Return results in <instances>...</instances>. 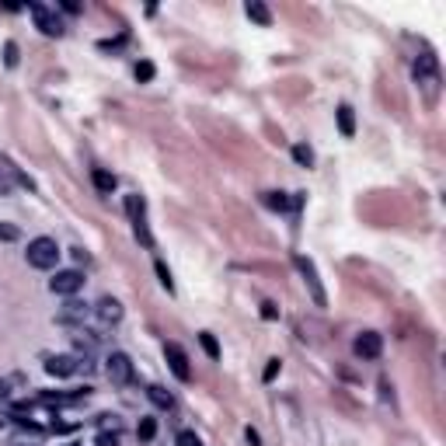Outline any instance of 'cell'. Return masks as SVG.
I'll list each match as a JSON object with an SVG mask.
<instances>
[{
  "label": "cell",
  "mask_w": 446,
  "mask_h": 446,
  "mask_svg": "<svg viewBox=\"0 0 446 446\" xmlns=\"http://www.w3.org/2000/svg\"><path fill=\"white\" fill-rule=\"evenodd\" d=\"M25 258H28V265L32 269H56V262H60V245L53 241V238H35V241H28V251H25Z\"/></svg>",
  "instance_id": "obj_1"
},
{
  "label": "cell",
  "mask_w": 446,
  "mask_h": 446,
  "mask_svg": "<svg viewBox=\"0 0 446 446\" xmlns=\"http://www.w3.org/2000/svg\"><path fill=\"white\" fill-rule=\"evenodd\" d=\"M28 11H32V18H35V28H39L42 35H49V39H60V35H67V25H63V18H60L53 8H46V4H28Z\"/></svg>",
  "instance_id": "obj_2"
},
{
  "label": "cell",
  "mask_w": 446,
  "mask_h": 446,
  "mask_svg": "<svg viewBox=\"0 0 446 446\" xmlns=\"http://www.w3.org/2000/svg\"><path fill=\"white\" fill-rule=\"evenodd\" d=\"M293 265L300 269V276H304V283H307V290H311V300H314L317 307H328V293H324V286H321V279H317L314 262H311L307 255H293Z\"/></svg>",
  "instance_id": "obj_3"
},
{
  "label": "cell",
  "mask_w": 446,
  "mask_h": 446,
  "mask_svg": "<svg viewBox=\"0 0 446 446\" xmlns=\"http://www.w3.org/2000/svg\"><path fill=\"white\" fill-rule=\"evenodd\" d=\"M411 74H415V81L429 91V98L436 94V81H439V67H436V56L432 53H422L418 60H415V67H411Z\"/></svg>",
  "instance_id": "obj_4"
},
{
  "label": "cell",
  "mask_w": 446,
  "mask_h": 446,
  "mask_svg": "<svg viewBox=\"0 0 446 446\" xmlns=\"http://www.w3.org/2000/svg\"><path fill=\"white\" fill-rule=\"evenodd\" d=\"M105 373H108L112 383L126 387V383L133 380V359H129L126 352H112V356L105 359Z\"/></svg>",
  "instance_id": "obj_5"
},
{
  "label": "cell",
  "mask_w": 446,
  "mask_h": 446,
  "mask_svg": "<svg viewBox=\"0 0 446 446\" xmlns=\"http://www.w3.org/2000/svg\"><path fill=\"white\" fill-rule=\"evenodd\" d=\"M81 286H84V272H77V269H63V272H56L49 279V290L56 297H74Z\"/></svg>",
  "instance_id": "obj_6"
},
{
  "label": "cell",
  "mask_w": 446,
  "mask_h": 446,
  "mask_svg": "<svg viewBox=\"0 0 446 446\" xmlns=\"http://www.w3.org/2000/svg\"><path fill=\"white\" fill-rule=\"evenodd\" d=\"M164 356H167V366H171V373H174L181 383H188V380H192V366H188V356H185V349H181L178 342H164Z\"/></svg>",
  "instance_id": "obj_7"
},
{
  "label": "cell",
  "mask_w": 446,
  "mask_h": 446,
  "mask_svg": "<svg viewBox=\"0 0 446 446\" xmlns=\"http://www.w3.org/2000/svg\"><path fill=\"white\" fill-rule=\"evenodd\" d=\"M352 352H356V359H380L383 338H380L377 331H359L356 342H352Z\"/></svg>",
  "instance_id": "obj_8"
},
{
  "label": "cell",
  "mask_w": 446,
  "mask_h": 446,
  "mask_svg": "<svg viewBox=\"0 0 446 446\" xmlns=\"http://www.w3.org/2000/svg\"><path fill=\"white\" fill-rule=\"evenodd\" d=\"M77 370H81V359H74V356H49L46 359V373L49 377H70Z\"/></svg>",
  "instance_id": "obj_9"
},
{
  "label": "cell",
  "mask_w": 446,
  "mask_h": 446,
  "mask_svg": "<svg viewBox=\"0 0 446 446\" xmlns=\"http://www.w3.org/2000/svg\"><path fill=\"white\" fill-rule=\"evenodd\" d=\"M94 314H98V321H105V324H119V321H122V304H119L115 297H101L98 307H94Z\"/></svg>",
  "instance_id": "obj_10"
},
{
  "label": "cell",
  "mask_w": 446,
  "mask_h": 446,
  "mask_svg": "<svg viewBox=\"0 0 446 446\" xmlns=\"http://www.w3.org/2000/svg\"><path fill=\"white\" fill-rule=\"evenodd\" d=\"M147 397H150V404L160 408V411H171V408H174V394H171L167 387H160V383H150V387H147Z\"/></svg>",
  "instance_id": "obj_11"
},
{
  "label": "cell",
  "mask_w": 446,
  "mask_h": 446,
  "mask_svg": "<svg viewBox=\"0 0 446 446\" xmlns=\"http://www.w3.org/2000/svg\"><path fill=\"white\" fill-rule=\"evenodd\" d=\"M245 15H248L251 22H258L262 28H269V25H272V11L262 4V0H248V4H245Z\"/></svg>",
  "instance_id": "obj_12"
},
{
  "label": "cell",
  "mask_w": 446,
  "mask_h": 446,
  "mask_svg": "<svg viewBox=\"0 0 446 446\" xmlns=\"http://www.w3.org/2000/svg\"><path fill=\"white\" fill-rule=\"evenodd\" d=\"M335 115H338V129H342V136H345V140H352V136H356V115H352V108H349V105H338V112H335Z\"/></svg>",
  "instance_id": "obj_13"
},
{
  "label": "cell",
  "mask_w": 446,
  "mask_h": 446,
  "mask_svg": "<svg viewBox=\"0 0 446 446\" xmlns=\"http://www.w3.org/2000/svg\"><path fill=\"white\" fill-rule=\"evenodd\" d=\"M91 181H94V188H98L101 195H112V192H115V174H108V171H101V167L91 171Z\"/></svg>",
  "instance_id": "obj_14"
},
{
  "label": "cell",
  "mask_w": 446,
  "mask_h": 446,
  "mask_svg": "<svg viewBox=\"0 0 446 446\" xmlns=\"http://www.w3.org/2000/svg\"><path fill=\"white\" fill-rule=\"evenodd\" d=\"M262 206L265 209H276V213H286L290 209V199H286V192H262Z\"/></svg>",
  "instance_id": "obj_15"
},
{
  "label": "cell",
  "mask_w": 446,
  "mask_h": 446,
  "mask_svg": "<svg viewBox=\"0 0 446 446\" xmlns=\"http://www.w3.org/2000/svg\"><path fill=\"white\" fill-rule=\"evenodd\" d=\"M88 314V304H81V300H67V307L60 311V321H77V317H84Z\"/></svg>",
  "instance_id": "obj_16"
},
{
  "label": "cell",
  "mask_w": 446,
  "mask_h": 446,
  "mask_svg": "<svg viewBox=\"0 0 446 446\" xmlns=\"http://www.w3.org/2000/svg\"><path fill=\"white\" fill-rule=\"evenodd\" d=\"M15 167L11 164H0V195H11L15 192Z\"/></svg>",
  "instance_id": "obj_17"
},
{
  "label": "cell",
  "mask_w": 446,
  "mask_h": 446,
  "mask_svg": "<svg viewBox=\"0 0 446 446\" xmlns=\"http://www.w3.org/2000/svg\"><path fill=\"white\" fill-rule=\"evenodd\" d=\"M126 213H129V220H143V213H147L143 195H126Z\"/></svg>",
  "instance_id": "obj_18"
},
{
  "label": "cell",
  "mask_w": 446,
  "mask_h": 446,
  "mask_svg": "<svg viewBox=\"0 0 446 446\" xmlns=\"http://www.w3.org/2000/svg\"><path fill=\"white\" fill-rule=\"evenodd\" d=\"M293 160H297L300 167H311V164H314V150H311L307 143H293Z\"/></svg>",
  "instance_id": "obj_19"
},
{
  "label": "cell",
  "mask_w": 446,
  "mask_h": 446,
  "mask_svg": "<svg viewBox=\"0 0 446 446\" xmlns=\"http://www.w3.org/2000/svg\"><path fill=\"white\" fill-rule=\"evenodd\" d=\"M136 436H140L143 443H150V439L157 436V418H150V415H147V418H140V425H136Z\"/></svg>",
  "instance_id": "obj_20"
},
{
  "label": "cell",
  "mask_w": 446,
  "mask_h": 446,
  "mask_svg": "<svg viewBox=\"0 0 446 446\" xmlns=\"http://www.w3.org/2000/svg\"><path fill=\"white\" fill-rule=\"evenodd\" d=\"M133 74H136V81H140V84H147V81H154V74H157V70H154V63H150V60H140V63L133 67Z\"/></svg>",
  "instance_id": "obj_21"
},
{
  "label": "cell",
  "mask_w": 446,
  "mask_h": 446,
  "mask_svg": "<svg viewBox=\"0 0 446 446\" xmlns=\"http://www.w3.org/2000/svg\"><path fill=\"white\" fill-rule=\"evenodd\" d=\"M199 345L206 349V356H209V359H220V345H216V338H213L209 331H199Z\"/></svg>",
  "instance_id": "obj_22"
},
{
  "label": "cell",
  "mask_w": 446,
  "mask_h": 446,
  "mask_svg": "<svg viewBox=\"0 0 446 446\" xmlns=\"http://www.w3.org/2000/svg\"><path fill=\"white\" fill-rule=\"evenodd\" d=\"M133 231H136V238H140L143 248H154V238H150V231H147V220H133Z\"/></svg>",
  "instance_id": "obj_23"
},
{
  "label": "cell",
  "mask_w": 446,
  "mask_h": 446,
  "mask_svg": "<svg viewBox=\"0 0 446 446\" xmlns=\"http://www.w3.org/2000/svg\"><path fill=\"white\" fill-rule=\"evenodd\" d=\"M174 446H202V439H199L192 429H181V432L174 436Z\"/></svg>",
  "instance_id": "obj_24"
},
{
  "label": "cell",
  "mask_w": 446,
  "mask_h": 446,
  "mask_svg": "<svg viewBox=\"0 0 446 446\" xmlns=\"http://www.w3.org/2000/svg\"><path fill=\"white\" fill-rule=\"evenodd\" d=\"M22 231L15 227V223H0V241H18Z\"/></svg>",
  "instance_id": "obj_25"
},
{
  "label": "cell",
  "mask_w": 446,
  "mask_h": 446,
  "mask_svg": "<svg viewBox=\"0 0 446 446\" xmlns=\"http://www.w3.org/2000/svg\"><path fill=\"white\" fill-rule=\"evenodd\" d=\"M4 67H11V70L18 67V46H15V42L4 46Z\"/></svg>",
  "instance_id": "obj_26"
},
{
  "label": "cell",
  "mask_w": 446,
  "mask_h": 446,
  "mask_svg": "<svg viewBox=\"0 0 446 446\" xmlns=\"http://www.w3.org/2000/svg\"><path fill=\"white\" fill-rule=\"evenodd\" d=\"M98 425H101V432H119V429H122V422H119L115 415H101Z\"/></svg>",
  "instance_id": "obj_27"
},
{
  "label": "cell",
  "mask_w": 446,
  "mask_h": 446,
  "mask_svg": "<svg viewBox=\"0 0 446 446\" xmlns=\"http://www.w3.org/2000/svg\"><path fill=\"white\" fill-rule=\"evenodd\" d=\"M157 276H160V286L171 293V290H174V283H171V272H167V265H164V262H157Z\"/></svg>",
  "instance_id": "obj_28"
},
{
  "label": "cell",
  "mask_w": 446,
  "mask_h": 446,
  "mask_svg": "<svg viewBox=\"0 0 446 446\" xmlns=\"http://www.w3.org/2000/svg\"><path fill=\"white\" fill-rule=\"evenodd\" d=\"M279 370H283V363H279V359H269V366H265V373H262V380H265V383H272Z\"/></svg>",
  "instance_id": "obj_29"
},
{
  "label": "cell",
  "mask_w": 446,
  "mask_h": 446,
  "mask_svg": "<svg viewBox=\"0 0 446 446\" xmlns=\"http://www.w3.org/2000/svg\"><path fill=\"white\" fill-rule=\"evenodd\" d=\"M94 446H119V432H98Z\"/></svg>",
  "instance_id": "obj_30"
},
{
  "label": "cell",
  "mask_w": 446,
  "mask_h": 446,
  "mask_svg": "<svg viewBox=\"0 0 446 446\" xmlns=\"http://www.w3.org/2000/svg\"><path fill=\"white\" fill-rule=\"evenodd\" d=\"M262 317H265V321H276V317H279L276 304H262Z\"/></svg>",
  "instance_id": "obj_31"
},
{
  "label": "cell",
  "mask_w": 446,
  "mask_h": 446,
  "mask_svg": "<svg viewBox=\"0 0 446 446\" xmlns=\"http://www.w3.org/2000/svg\"><path fill=\"white\" fill-rule=\"evenodd\" d=\"M245 439H248V443H251V446H262V436H258V432H255V429H251V425H248V429H245Z\"/></svg>",
  "instance_id": "obj_32"
},
{
  "label": "cell",
  "mask_w": 446,
  "mask_h": 446,
  "mask_svg": "<svg viewBox=\"0 0 446 446\" xmlns=\"http://www.w3.org/2000/svg\"><path fill=\"white\" fill-rule=\"evenodd\" d=\"M63 11H67V15H77V11H81V4H74V0H67V4H63Z\"/></svg>",
  "instance_id": "obj_33"
},
{
  "label": "cell",
  "mask_w": 446,
  "mask_h": 446,
  "mask_svg": "<svg viewBox=\"0 0 446 446\" xmlns=\"http://www.w3.org/2000/svg\"><path fill=\"white\" fill-rule=\"evenodd\" d=\"M11 394V387H8V380H0V397H8Z\"/></svg>",
  "instance_id": "obj_34"
}]
</instances>
